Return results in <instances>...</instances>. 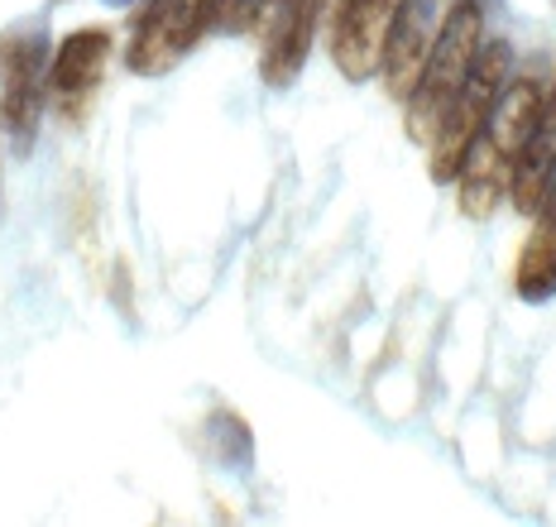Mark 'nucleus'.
Returning a JSON list of instances; mask_svg holds the SVG:
<instances>
[{"label":"nucleus","mask_w":556,"mask_h":527,"mask_svg":"<svg viewBox=\"0 0 556 527\" xmlns=\"http://www.w3.org/2000/svg\"><path fill=\"white\" fill-rule=\"evenodd\" d=\"M538 111H542L538 77H518V82L504 87L500 106L490 111V125H484L480 140H475L460 178L451 182V188L460 192L456 206L466 221H490L504 206L508 182H514V164H518V154H523L532 125H538Z\"/></svg>","instance_id":"1"},{"label":"nucleus","mask_w":556,"mask_h":527,"mask_svg":"<svg viewBox=\"0 0 556 527\" xmlns=\"http://www.w3.org/2000/svg\"><path fill=\"white\" fill-rule=\"evenodd\" d=\"M484 49V5L480 0H451L442 25H437V39H432V53H427L422 63V77L413 82L408 101H403V111H408V140L413 144H432L437 125H442L446 106L456 101L460 82L470 77L475 59H480Z\"/></svg>","instance_id":"2"},{"label":"nucleus","mask_w":556,"mask_h":527,"mask_svg":"<svg viewBox=\"0 0 556 527\" xmlns=\"http://www.w3.org/2000/svg\"><path fill=\"white\" fill-rule=\"evenodd\" d=\"M508 67H514V49H508V39H484L480 59H475L470 77L460 82L456 101L446 106L442 125H437L432 144H427V173L432 182H451L460 178V168H466L475 140H480V130L490 125V111L500 106L504 87H508Z\"/></svg>","instance_id":"3"},{"label":"nucleus","mask_w":556,"mask_h":527,"mask_svg":"<svg viewBox=\"0 0 556 527\" xmlns=\"http://www.w3.org/2000/svg\"><path fill=\"white\" fill-rule=\"evenodd\" d=\"M49 101V29L20 25L0 34V130L15 149H29Z\"/></svg>","instance_id":"4"},{"label":"nucleus","mask_w":556,"mask_h":527,"mask_svg":"<svg viewBox=\"0 0 556 527\" xmlns=\"http://www.w3.org/2000/svg\"><path fill=\"white\" fill-rule=\"evenodd\" d=\"M197 43V0H149L135 20L125 67L135 77H164Z\"/></svg>","instance_id":"5"},{"label":"nucleus","mask_w":556,"mask_h":527,"mask_svg":"<svg viewBox=\"0 0 556 527\" xmlns=\"http://www.w3.org/2000/svg\"><path fill=\"white\" fill-rule=\"evenodd\" d=\"M408 0H355L351 10L331 20V63L345 82H369L379 73L393 20Z\"/></svg>","instance_id":"6"},{"label":"nucleus","mask_w":556,"mask_h":527,"mask_svg":"<svg viewBox=\"0 0 556 527\" xmlns=\"http://www.w3.org/2000/svg\"><path fill=\"white\" fill-rule=\"evenodd\" d=\"M437 0H408L403 15L393 20L389 29V43H384V59H379V77H384V91L393 101H408L413 82L422 77V63L432 53V39H437Z\"/></svg>","instance_id":"7"},{"label":"nucleus","mask_w":556,"mask_h":527,"mask_svg":"<svg viewBox=\"0 0 556 527\" xmlns=\"http://www.w3.org/2000/svg\"><path fill=\"white\" fill-rule=\"evenodd\" d=\"M317 15H321V0H288L274 25L260 34L264 39V53H260L264 87L283 91L298 82V73H303V63L312 53V39H317Z\"/></svg>","instance_id":"8"},{"label":"nucleus","mask_w":556,"mask_h":527,"mask_svg":"<svg viewBox=\"0 0 556 527\" xmlns=\"http://www.w3.org/2000/svg\"><path fill=\"white\" fill-rule=\"evenodd\" d=\"M552 182H556V82H552V91H542L538 125H532L523 154H518V164H514V182H508L514 211L532 216L547 202Z\"/></svg>","instance_id":"9"},{"label":"nucleus","mask_w":556,"mask_h":527,"mask_svg":"<svg viewBox=\"0 0 556 527\" xmlns=\"http://www.w3.org/2000/svg\"><path fill=\"white\" fill-rule=\"evenodd\" d=\"M106 63H111V34L106 29H73L63 43L53 49V59H49V91L58 101H83L87 91H97L101 82V73H106Z\"/></svg>","instance_id":"10"},{"label":"nucleus","mask_w":556,"mask_h":527,"mask_svg":"<svg viewBox=\"0 0 556 527\" xmlns=\"http://www.w3.org/2000/svg\"><path fill=\"white\" fill-rule=\"evenodd\" d=\"M514 293L528 307H542L556 297V182L547 202L532 211V231L523 240V255L514 264Z\"/></svg>","instance_id":"11"},{"label":"nucleus","mask_w":556,"mask_h":527,"mask_svg":"<svg viewBox=\"0 0 556 527\" xmlns=\"http://www.w3.org/2000/svg\"><path fill=\"white\" fill-rule=\"evenodd\" d=\"M206 441H212V455L226 470H250L254 461V441H250V422L230 408H216L212 422H206Z\"/></svg>","instance_id":"12"},{"label":"nucleus","mask_w":556,"mask_h":527,"mask_svg":"<svg viewBox=\"0 0 556 527\" xmlns=\"http://www.w3.org/2000/svg\"><path fill=\"white\" fill-rule=\"evenodd\" d=\"M240 20H245V0H197V43L206 34H240Z\"/></svg>","instance_id":"13"},{"label":"nucleus","mask_w":556,"mask_h":527,"mask_svg":"<svg viewBox=\"0 0 556 527\" xmlns=\"http://www.w3.org/2000/svg\"><path fill=\"white\" fill-rule=\"evenodd\" d=\"M288 0H245V20H240V34H264L278 20Z\"/></svg>","instance_id":"14"},{"label":"nucleus","mask_w":556,"mask_h":527,"mask_svg":"<svg viewBox=\"0 0 556 527\" xmlns=\"http://www.w3.org/2000/svg\"><path fill=\"white\" fill-rule=\"evenodd\" d=\"M321 5H327V15L336 20V15H341V10H351V5H355V0H321Z\"/></svg>","instance_id":"15"},{"label":"nucleus","mask_w":556,"mask_h":527,"mask_svg":"<svg viewBox=\"0 0 556 527\" xmlns=\"http://www.w3.org/2000/svg\"><path fill=\"white\" fill-rule=\"evenodd\" d=\"M106 5H115V10H125V5H135V0H106Z\"/></svg>","instance_id":"16"}]
</instances>
